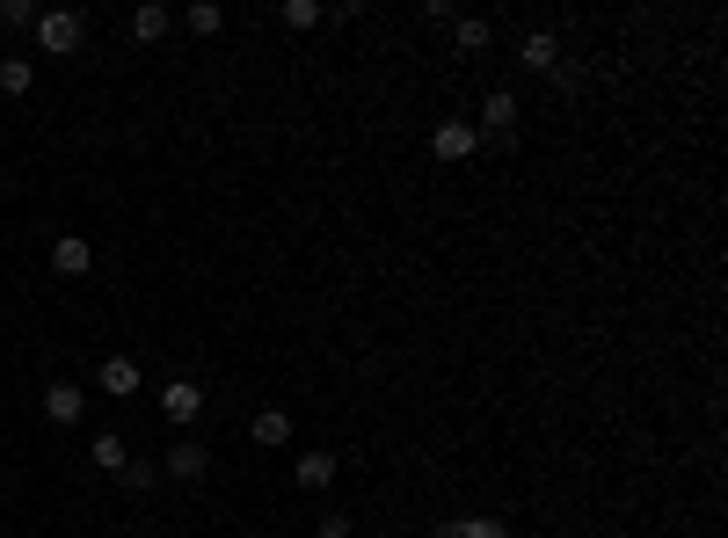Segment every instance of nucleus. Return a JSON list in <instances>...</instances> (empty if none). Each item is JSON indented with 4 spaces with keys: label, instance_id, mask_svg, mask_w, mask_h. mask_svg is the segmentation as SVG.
Returning <instances> with one entry per match:
<instances>
[{
    "label": "nucleus",
    "instance_id": "obj_20",
    "mask_svg": "<svg viewBox=\"0 0 728 538\" xmlns=\"http://www.w3.org/2000/svg\"><path fill=\"white\" fill-rule=\"evenodd\" d=\"M452 37H460L466 51H481V44H488V23H452Z\"/></svg>",
    "mask_w": 728,
    "mask_h": 538
},
{
    "label": "nucleus",
    "instance_id": "obj_6",
    "mask_svg": "<svg viewBox=\"0 0 728 538\" xmlns=\"http://www.w3.org/2000/svg\"><path fill=\"white\" fill-rule=\"evenodd\" d=\"M80 415H88V400H80V386H66V379H59V386H45V422L73 430Z\"/></svg>",
    "mask_w": 728,
    "mask_h": 538
},
{
    "label": "nucleus",
    "instance_id": "obj_15",
    "mask_svg": "<svg viewBox=\"0 0 728 538\" xmlns=\"http://www.w3.org/2000/svg\"><path fill=\"white\" fill-rule=\"evenodd\" d=\"M96 465H102V473H124V437L102 430V437H96Z\"/></svg>",
    "mask_w": 728,
    "mask_h": 538
},
{
    "label": "nucleus",
    "instance_id": "obj_3",
    "mask_svg": "<svg viewBox=\"0 0 728 538\" xmlns=\"http://www.w3.org/2000/svg\"><path fill=\"white\" fill-rule=\"evenodd\" d=\"M161 415L183 422V430L204 415V393H197V379H175V386H161Z\"/></svg>",
    "mask_w": 728,
    "mask_h": 538
},
{
    "label": "nucleus",
    "instance_id": "obj_16",
    "mask_svg": "<svg viewBox=\"0 0 728 538\" xmlns=\"http://www.w3.org/2000/svg\"><path fill=\"white\" fill-rule=\"evenodd\" d=\"M0 23L8 29H37V8H29V0H0Z\"/></svg>",
    "mask_w": 728,
    "mask_h": 538
},
{
    "label": "nucleus",
    "instance_id": "obj_9",
    "mask_svg": "<svg viewBox=\"0 0 728 538\" xmlns=\"http://www.w3.org/2000/svg\"><path fill=\"white\" fill-rule=\"evenodd\" d=\"M248 437H255V444H269V451H277V444H291V415H285V408H263V415L248 422Z\"/></svg>",
    "mask_w": 728,
    "mask_h": 538
},
{
    "label": "nucleus",
    "instance_id": "obj_2",
    "mask_svg": "<svg viewBox=\"0 0 728 538\" xmlns=\"http://www.w3.org/2000/svg\"><path fill=\"white\" fill-rule=\"evenodd\" d=\"M430 153L437 161H474V153H481V131H474V124H437Z\"/></svg>",
    "mask_w": 728,
    "mask_h": 538
},
{
    "label": "nucleus",
    "instance_id": "obj_19",
    "mask_svg": "<svg viewBox=\"0 0 728 538\" xmlns=\"http://www.w3.org/2000/svg\"><path fill=\"white\" fill-rule=\"evenodd\" d=\"M285 23H291V29H314L321 8H314V0H285Z\"/></svg>",
    "mask_w": 728,
    "mask_h": 538
},
{
    "label": "nucleus",
    "instance_id": "obj_8",
    "mask_svg": "<svg viewBox=\"0 0 728 538\" xmlns=\"http://www.w3.org/2000/svg\"><path fill=\"white\" fill-rule=\"evenodd\" d=\"M517 66H532V74H554V66H561L554 29H532V37H525V51H517Z\"/></svg>",
    "mask_w": 728,
    "mask_h": 538
},
{
    "label": "nucleus",
    "instance_id": "obj_21",
    "mask_svg": "<svg viewBox=\"0 0 728 538\" xmlns=\"http://www.w3.org/2000/svg\"><path fill=\"white\" fill-rule=\"evenodd\" d=\"M314 538H350V516H321V524H314Z\"/></svg>",
    "mask_w": 728,
    "mask_h": 538
},
{
    "label": "nucleus",
    "instance_id": "obj_22",
    "mask_svg": "<svg viewBox=\"0 0 728 538\" xmlns=\"http://www.w3.org/2000/svg\"><path fill=\"white\" fill-rule=\"evenodd\" d=\"M430 538H460V524H437V531Z\"/></svg>",
    "mask_w": 728,
    "mask_h": 538
},
{
    "label": "nucleus",
    "instance_id": "obj_7",
    "mask_svg": "<svg viewBox=\"0 0 728 538\" xmlns=\"http://www.w3.org/2000/svg\"><path fill=\"white\" fill-rule=\"evenodd\" d=\"M481 124L495 131V139H517V95H510V88H495V95L481 102Z\"/></svg>",
    "mask_w": 728,
    "mask_h": 538
},
{
    "label": "nucleus",
    "instance_id": "obj_5",
    "mask_svg": "<svg viewBox=\"0 0 728 538\" xmlns=\"http://www.w3.org/2000/svg\"><path fill=\"white\" fill-rule=\"evenodd\" d=\"M161 473H168V481H204V473H212V451H204V444H175L168 459H161Z\"/></svg>",
    "mask_w": 728,
    "mask_h": 538
},
{
    "label": "nucleus",
    "instance_id": "obj_12",
    "mask_svg": "<svg viewBox=\"0 0 728 538\" xmlns=\"http://www.w3.org/2000/svg\"><path fill=\"white\" fill-rule=\"evenodd\" d=\"M131 37H139V44H161V37H168V8H153V0H146L139 15H131Z\"/></svg>",
    "mask_w": 728,
    "mask_h": 538
},
{
    "label": "nucleus",
    "instance_id": "obj_11",
    "mask_svg": "<svg viewBox=\"0 0 728 538\" xmlns=\"http://www.w3.org/2000/svg\"><path fill=\"white\" fill-rule=\"evenodd\" d=\"M102 393H139V364H131V357H102Z\"/></svg>",
    "mask_w": 728,
    "mask_h": 538
},
{
    "label": "nucleus",
    "instance_id": "obj_1",
    "mask_svg": "<svg viewBox=\"0 0 728 538\" xmlns=\"http://www.w3.org/2000/svg\"><path fill=\"white\" fill-rule=\"evenodd\" d=\"M80 37H88V23H80L73 8L37 15V51H51V59H73V51H80Z\"/></svg>",
    "mask_w": 728,
    "mask_h": 538
},
{
    "label": "nucleus",
    "instance_id": "obj_10",
    "mask_svg": "<svg viewBox=\"0 0 728 538\" xmlns=\"http://www.w3.org/2000/svg\"><path fill=\"white\" fill-rule=\"evenodd\" d=\"M299 488H336V451H306V459H299Z\"/></svg>",
    "mask_w": 728,
    "mask_h": 538
},
{
    "label": "nucleus",
    "instance_id": "obj_4",
    "mask_svg": "<svg viewBox=\"0 0 728 538\" xmlns=\"http://www.w3.org/2000/svg\"><path fill=\"white\" fill-rule=\"evenodd\" d=\"M51 269H59V277H88V269H96V247L80 241V233H59V241H51Z\"/></svg>",
    "mask_w": 728,
    "mask_h": 538
},
{
    "label": "nucleus",
    "instance_id": "obj_14",
    "mask_svg": "<svg viewBox=\"0 0 728 538\" xmlns=\"http://www.w3.org/2000/svg\"><path fill=\"white\" fill-rule=\"evenodd\" d=\"M29 80H37L29 59H0V88H8V95H29Z\"/></svg>",
    "mask_w": 728,
    "mask_h": 538
},
{
    "label": "nucleus",
    "instance_id": "obj_13",
    "mask_svg": "<svg viewBox=\"0 0 728 538\" xmlns=\"http://www.w3.org/2000/svg\"><path fill=\"white\" fill-rule=\"evenodd\" d=\"M117 481H124L131 495H146L153 481H161V459H124V473H117Z\"/></svg>",
    "mask_w": 728,
    "mask_h": 538
},
{
    "label": "nucleus",
    "instance_id": "obj_17",
    "mask_svg": "<svg viewBox=\"0 0 728 538\" xmlns=\"http://www.w3.org/2000/svg\"><path fill=\"white\" fill-rule=\"evenodd\" d=\"M218 23H226V15H218L212 0H197V8H190V29H197V37H218Z\"/></svg>",
    "mask_w": 728,
    "mask_h": 538
},
{
    "label": "nucleus",
    "instance_id": "obj_18",
    "mask_svg": "<svg viewBox=\"0 0 728 538\" xmlns=\"http://www.w3.org/2000/svg\"><path fill=\"white\" fill-rule=\"evenodd\" d=\"M460 538H510V524H495V516H466Z\"/></svg>",
    "mask_w": 728,
    "mask_h": 538
}]
</instances>
